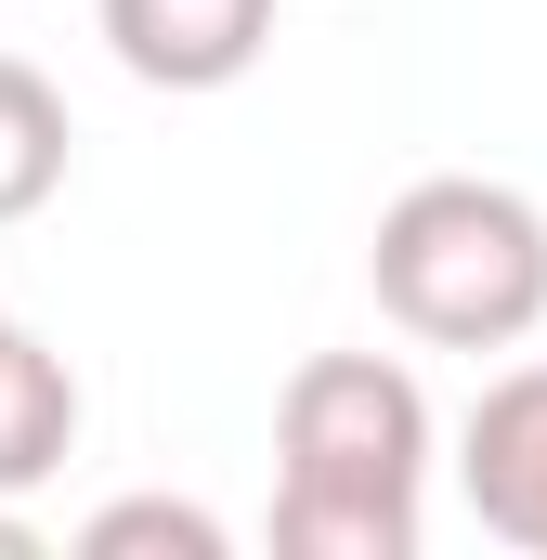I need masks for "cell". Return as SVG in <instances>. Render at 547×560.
I'll list each match as a JSON object with an SVG mask.
<instances>
[{
	"mask_svg": "<svg viewBox=\"0 0 547 560\" xmlns=\"http://www.w3.org/2000/svg\"><path fill=\"white\" fill-rule=\"evenodd\" d=\"M456 495H469V522H482L496 548L547 560V365L482 378V405L456 430Z\"/></svg>",
	"mask_w": 547,
	"mask_h": 560,
	"instance_id": "3",
	"label": "cell"
},
{
	"mask_svg": "<svg viewBox=\"0 0 547 560\" xmlns=\"http://www.w3.org/2000/svg\"><path fill=\"white\" fill-rule=\"evenodd\" d=\"M222 548L235 535L209 509H183V495H118V509L79 522V560H222Z\"/></svg>",
	"mask_w": 547,
	"mask_h": 560,
	"instance_id": "7",
	"label": "cell"
},
{
	"mask_svg": "<svg viewBox=\"0 0 547 560\" xmlns=\"http://www.w3.org/2000/svg\"><path fill=\"white\" fill-rule=\"evenodd\" d=\"M365 287L417 352H522L547 326V209L522 183L482 170H430L379 209Z\"/></svg>",
	"mask_w": 547,
	"mask_h": 560,
	"instance_id": "2",
	"label": "cell"
},
{
	"mask_svg": "<svg viewBox=\"0 0 547 560\" xmlns=\"http://www.w3.org/2000/svg\"><path fill=\"white\" fill-rule=\"evenodd\" d=\"M430 535V392L392 352H313L274 392V548L417 560Z\"/></svg>",
	"mask_w": 547,
	"mask_h": 560,
	"instance_id": "1",
	"label": "cell"
},
{
	"mask_svg": "<svg viewBox=\"0 0 547 560\" xmlns=\"http://www.w3.org/2000/svg\"><path fill=\"white\" fill-rule=\"evenodd\" d=\"M66 456H79V365L26 313H0V495H39Z\"/></svg>",
	"mask_w": 547,
	"mask_h": 560,
	"instance_id": "5",
	"label": "cell"
},
{
	"mask_svg": "<svg viewBox=\"0 0 547 560\" xmlns=\"http://www.w3.org/2000/svg\"><path fill=\"white\" fill-rule=\"evenodd\" d=\"M66 156H79L66 92H53L26 52H0V222H39V209L66 196Z\"/></svg>",
	"mask_w": 547,
	"mask_h": 560,
	"instance_id": "6",
	"label": "cell"
},
{
	"mask_svg": "<svg viewBox=\"0 0 547 560\" xmlns=\"http://www.w3.org/2000/svg\"><path fill=\"white\" fill-rule=\"evenodd\" d=\"M92 26L143 92H235L274 52V0H92Z\"/></svg>",
	"mask_w": 547,
	"mask_h": 560,
	"instance_id": "4",
	"label": "cell"
}]
</instances>
